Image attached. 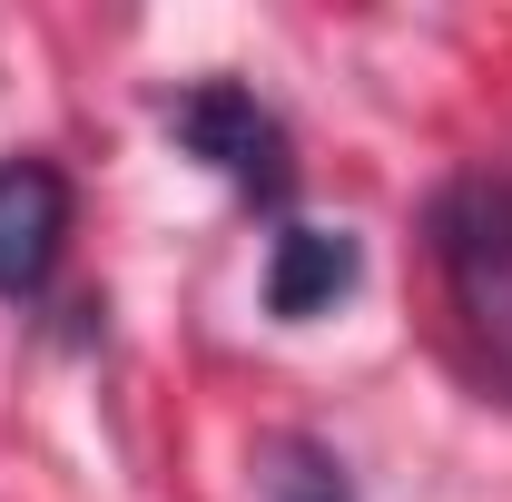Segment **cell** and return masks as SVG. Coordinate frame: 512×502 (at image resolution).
I'll use <instances>...</instances> for the list:
<instances>
[{
	"mask_svg": "<svg viewBox=\"0 0 512 502\" xmlns=\"http://www.w3.org/2000/svg\"><path fill=\"white\" fill-rule=\"evenodd\" d=\"M434 266H444V296L483 355V375L512 394V178L493 168H463L434 188Z\"/></svg>",
	"mask_w": 512,
	"mask_h": 502,
	"instance_id": "cell-1",
	"label": "cell"
},
{
	"mask_svg": "<svg viewBox=\"0 0 512 502\" xmlns=\"http://www.w3.org/2000/svg\"><path fill=\"white\" fill-rule=\"evenodd\" d=\"M168 128L188 138V158H207L227 188L266 197V207L296 188V158H286L276 109H266L256 89H237V79H197V89H178V99H168Z\"/></svg>",
	"mask_w": 512,
	"mask_h": 502,
	"instance_id": "cell-2",
	"label": "cell"
},
{
	"mask_svg": "<svg viewBox=\"0 0 512 502\" xmlns=\"http://www.w3.org/2000/svg\"><path fill=\"white\" fill-rule=\"evenodd\" d=\"M69 247V178L50 158H0V296H40Z\"/></svg>",
	"mask_w": 512,
	"mask_h": 502,
	"instance_id": "cell-3",
	"label": "cell"
},
{
	"mask_svg": "<svg viewBox=\"0 0 512 502\" xmlns=\"http://www.w3.org/2000/svg\"><path fill=\"white\" fill-rule=\"evenodd\" d=\"M345 286H355V237H345V227H286V237L266 247V306L286 315V325L325 315Z\"/></svg>",
	"mask_w": 512,
	"mask_h": 502,
	"instance_id": "cell-4",
	"label": "cell"
},
{
	"mask_svg": "<svg viewBox=\"0 0 512 502\" xmlns=\"http://www.w3.org/2000/svg\"><path fill=\"white\" fill-rule=\"evenodd\" d=\"M266 493H276V502H355V493H345V463H335L325 443H306V434L266 443Z\"/></svg>",
	"mask_w": 512,
	"mask_h": 502,
	"instance_id": "cell-5",
	"label": "cell"
}]
</instances>
